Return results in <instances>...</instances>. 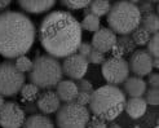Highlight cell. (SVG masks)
<instances>
[{"label": "cell", "instance_id": "cell-21", "mask_svg": "<svg viewBox=\"0 0 159 128\" xmlns=\"http://www.w3.org/2000/svg\"><path fill=\"white\" fill-rule=\"evenodd\" d=\"M111 8L110 2H106V0H94V2H91L89 4V11L91 14L96 16V17H102V16H107L109 11Z\"/></svg>", "mask_w": 159, "mask_h": 128}, {"label": "cell", "instance_id": "cell-35", "mask_svg": "<svg viewBox=\"0 0 159 128\" xmlns=\"http://www.w3.org/2000/svg\"><path fill=\"white\" fill-rule=\"evenodd\" d=\"M148 82H146V85L149 84L150 88H158L159 87V74L157 73H150L148 75Z\"/></svg>", "mask_w": 159, "mask_h": 128}, {"label": "cell", "instance_id": "cell-38", "mask_svg": "<svg viewBox=\"0 0 159 128\" xmlns=\"http://www.w3.org/2000/svg\"><path fill=\"white\" fill-rule=\"evenodd\" d=\"M11 5L9 0H0V11H4L5 8H8Z\"/></svg>", "mask_w": 159, "mask_h": 128}, {"label": "cell", "instance_id": "cell-33", "mask_svg": "<svg viewBox=\"0 0 159 128\" xmlns=\"http://www.w3.org/2000/svg\"><path fill=\"white\" fill-rule=\"evenodd\" d=\"M92 45H91V43H80V45H79V48H78V54H80L82 57H84V58H88V56L91 54V52H92Z\"/></svg>", "mask_w": 159, "mask_h": 128}, {"label": "cell", "instance_id": "cell-39", "mask_svg": "<svg viewBox=\"0 0 159 128\" xmlns=\"http://www.w3.org/2000/svg\"><path fill=\"white\" fill-rule=\"evenodd\" d=\"M153 69H159V58H153Z\"/></svg>", "mask_w": 159, "mask_h": 128}, {"label": "cell", "instance_id": "cell-14", "mask_svg": "<svg viewBox=\"0 0 159 128\" xmlns=\"http://www.w3.org/2000/svg\"><path fill=\"white\" fill-rule=\"evenodd\" d=\"M56 2L54 0H20L18 5L21 7V9H23L27 13H33V14H40L51 11L54 7Z\"/></svg>", "mask_w": 159, "mask_h": 128}, {"label": "cell", "instance_id": "cell-40", "mask_svg": "<svg viewBox=\"0 0 159 128\" xmlns=\"http://www.w3.org/2000/svg\"><path fill=\"white\" fill-rule=\"evenodd\" d=\"M107 128H122L120 126H119L118 123H114V122H111L109 126H107Z\"/></svg>", "mask_w": 159, "mask_h": 128}, {"label": "cell", "instance_id": "cell-20", "mask_svg": "<svg viewBox=\"0 0 159 128\" xmlns=\"http://www.w3.org/2000/svg\"><path fill=\"white\" fill-rule=\"evenodd\" d=\"M40 94V89L33 83L23 84L21 88V96H22V102H35Z\"/></svg>", "mask_w": 159, "mask_h": 128}, {"label": "cell", "instance_id": "cell-19", "mask_svg": "<svg viewBox=\"0 0 159 128\" xmlns=\"http://www.w3.org/2000/svg\"><path fill=\"white\" fill-rule=\"evenodd\" d=\"M140 27L146 30L149 34H157L159 31V17L157 13H148L141 14Z\"/></svg>", "mask_w": 159, "mask_h": 128}, {"label": "cell", "instance_id": "cell-7", "mask_svg": "<svg viewBox=\"0 0 159 128\" xmlns=\"http://www.w3.org/2000/svg\"><path fill=\"white\" fill-rule=\"evenodd\" d=\"M25 74L16 69L13 61L5 60L0 62V96H16L21 92V88L25 84Z\"/></svg>", "mask_w": 159, "mask_h": 128}, {"label": "cell", "instance_id": "cell-24", "mask_svg": "<svg viewBox=\"0 0 159 128\" xmlns=\"http://www.w3.org/2000/svg\"><path fill=\"white\" fill-rule=\"evenodd\" d=\"M116 44L119 47H122V49L124 51L125 54L128 53H133L134 51H136V44L133 43L131 35H119L116 36Z\"/></svg>", "mask_w": 159, "mask_h": 128}, {"label": "cell", "instance_id": "cell-8", "mask_svg": "<svg viewBox=\"0 0 159 128\" xmlns=\"http://www.w3.org/2000/svg\"><path fill=\"white\" fill-rule=\"evenodd\" d=\"M101 70L107 84L115 87L124 83L127 78L129 76L128 61H125L124 58H114V57L106 58L105 62L102 63Z\"/></svg>", "mask_w": 159, "mask_h": 128}, {"label": "cell", "instance_id": "cell-22", "mask_svg": "<svg viewBox=\"0 0 159 128\" xmlns=\"http://www.w3.org/2000/svg\"><path fill=\"white\" fill-rule=\"evenodd\" d=\"M80 27H82V30L96 33V31L100 30V27H101V21L98 17H96V16H93V14L84 16L83 21L80 22Z\"/></svg>", "mask_w": 159, "mask_h": 128}, {"label": "cell", "instance_id": "cell-11", "mask_svg": "<svg viewBox=\"0 0 159 128\" xmlns=\"http://www.w3.org/2000/svg\"><path fill=\"white\" fill-rule=\"evenodd\" d=\"M129 71L139 76H148L153 70V57L146 49H136L129 57Z\"/></svg>", "mask_w": 159, "mask_h": 128}, {"label": "cell", "instance_id": "cell-9", "mask_svg": "<svg viewBox=\"0 0 159 128\" xmlns=\"http://www.w3.org/2000/svg\"><path fill=\"white\" fill-rule=\"evenodd\" d=\"M26 115L22 106L14 101H5L0 110V126L3 128H22Z\"/></svg>", "mask_w": 159, "mask_h": 128}, {"label": "cell", "instance_id": "cell-3", "mask_svg": "<svg viewBox=\"0 0 159 128\" xmlns=\"http://www.w3.org/2000/svg\"><path fill=\"white\" fill-rule=\"evenodd\" d=\"M124 92L115 85H102L91 94L89 111L105 122H114L124 111L125 105Z\"/></svg>", "mask_w": 159, "mask_h": 128}, {"label": "cell", "instance_id": "cell-5", "mask_svg": "<svg viewBox=\"0 0 159 128\" xmlns=\"http://www.w3.org/2000/svg\"><path fill=\"white\" fill-rule=\"evenodd\" d=\"M62 66L57 58L49 54H42L33 61V69L27 79L39 89L52 91L62 80Z\"/></svg>", "mask_w": 159, "mask_h": 128}, {"label": "cell", "instance_id": "cell-43", "mask_svg": "<svg viewBox=\"0 0 159 128\" xmlns=\"http://www.w3.org/2000/svg\"><path fill=\"white\" fill-rule=\"evenodd\" d=\"M154 128H159V127H154Z\"/></svg>", "mask_w": 159, "mask_h": 128}, {"label": "cell", "instance_id": "cell-42", "mask_svg": "<svg viewBox=\"0 0 159 128\" xmlns=\"http://www.w3.org/2000/svg\"><path fill=\"white\" fill-rule=\"evenodd\" d=\"M132 128H141V127H132Z\"/></svg>", "mask_w": 159, "mask_h": 128}, {"label": "cell", "instance_id": "cell-29", "mask_svg": "<svg viewBox=\"0 0 159 128\" xmlns=\"http://www.w3.org/2000/svg\"><path fill=\"white\" fill-rule=\"evenodd\" d=\"M105 60H106L105 54L96 51V49H92L91 54L88 56V58H87L88 63H94V65H102V63L105 62Z\"/></svg>", "mask_w": 159, "mask_h": 128}, {"label": "cell", "instance_id": "cell-30", "mask_svg": "<svg viewBox=\"0 0 159 128\" xmlns=\"http://www.w3.org/2000/svg\"><path fill=\"white\" fill-rule=\"evenodd\" d=\"M75 84H76V87H78V91H79V92H87V93L92 94L93 91H94L92 83H91L89 80H87V79H79V80H76Z\"/></svg>", "mask_w": 159, "mask_h": 128}, {"label": "cell", "instance_id": "cell-37", "mask_svg": "<svg viewBox=\"0 0 159 128\" xmlns=\"http://www.w3.org/2000/svg\"><path fill=\"white\" fill-rule=\"evenodd\" d=\"M25 103V106H23V111H25V114L26 113H30L31 115H34L36 114V111H38V106H36V102H23Z\"/></svg>", "mask_w": 159, "mask_h": 128}, {"label": "cell", "instance_id": "cell-34", "mask_svg": "<svg viewBox=\"0 0 159 128\" xmlns=\"http://www.w3.org/2000/svg\"><path fill=\"white\" fill-rule=\"evenodd\" d=\"M139 11L141 14H148V13H154V5L152 2H144L140 3V5H137Z\"/></svg>", "mask_w": 159, "mask_h": 128}, {"label": "cell", "instance_id": "cell-31", "mask_svg": "<svg viewBox=\"0 0 159 128\" xmlns=\"http://www.w3.org/2000/svg\"><path fill=\"white\" fill-rule=\"evenodd\" d=\"M87 128H107V122L93 115L89 118V122L87 124Z\"/></svg>", "mask_w": 159, "mask_h": 128}, {"label": "cell", "instance_id": "cell-12", "mask_svg": "<svg viewBox=\"0 0 159 128\" xmlns=\"http://www.w3.org/2000/svg\"><path fill=\"white\" fill-rule=\"evenodd\" d=\"M116 44V35L109 27H100L92 36V48L101 53H107Z\"/></svg>", "mask_w": 159, "mask_h": 128}, {"label": "cell", "instance_id": "cell-2", "mask_svg": "<svg viewBox=\"0 0 159 128\" xmlns=\"http://www.w3.org/2000/svg\"><path fill=\"white\" fill-rule=\"evenodd\" d=\"M36 36L33 21L20 12L7 11L0 13V56L16 60L26 56Z\"/></svg>", "mask_w": 159, "mask_h": 128}, {"label": "cell", "instance_id": "cell-26", "mask_svg": "<svg viewBox=\"0 0 159 128\" xmlns=\"http://www.w3.org/2000/svg\"><path fill=\"white\" fill-rule=\"evenodd\" d=\"M148 45V52L153 58H159V33L153 34L150 38Z\"/></svg>", "mask_w": 159, "mask_h": 128}, {"label": "cell", "instance_id": "cell-25", "mask_svg": "<svg viewBox=\"0 0 159 128\" xmlns=\"http://www.w3.org/2000/svg\"><path fill=\"white\" fill-rule=\"evenodd\" d=\"M14 66L22 74L30 73L31 69H33V61H31L27 56H20V57L14 60Z\"/></svg>", "mask_w": 159, "mask_h": 128}, {"label": "cell", "instance_id": "cell-28", "mask_svg": "<svg viewBox=\"0 0 159 128\" xmlns=\"http://www.w3.org/2000/svg\"><path fill=\"white\" fill-rule=\"evenodd\" d=\"M148 105L157 106L159 103V88H149L145 92V98Z\"/></svg>", "mask_w": 159, "mask_h": 128}, {"label": "cell", "instance_id": "cell-32", "mask_svg": "<svg viewBox=\"0 0 159 128\" xmlns=\"http://www.w3.org/2000/svg\"><path fill=\"white\" fill-rule=\"evenodd\" d=\"M89 101H91V94L87 92H78L76 97L74 100L75 103H78V105H80V106H85V107H87V105H89Z\"/></svg>", "mask_w": 159, "mask_h": 128}, {"label": "cell", "instance_id": "cell-23", "mask_svg": "<svg viewBox=\"0 0 159 128\" xmlns=\"http://www.w3.org/2000/svg\"><path fill=\"white\" fill-rule=\"evenodd\" d=\"M131 38L133 43L136 44V47H142V45H146L150 40V38H152V34H149L146 30H144L142 27H137L136 30L133 31V33L131 34Z\"/></svg>", "mask_w": 159, "mask_h": 128}, {"label": "cell", "instance_id": "cell-18", "mask_svg": "<svg viewBox=\"0 0 159 128\" xmlns=\"http://www.w3.org/2000/svg\"><path fill=\"white\" fill-rule=\"evenodd\" d=\"M22 128H54L52 119L43 114H34L26 118Z\"/></svg>", "mask_w": 159, "mask_h": 128}, {"label": "cell", "instance_id": "cell-15", "mask_svg": "<svg viewBox=\"0 0 159 128\" xmlns=\"http://www.w3.org/2000/svg\"><path fill=\"white\" fill-rule=\"evenodd\" d=\"M146 82L139 76H128L127 80L123 83L124 94L127 93L131 98L142 97L146 92Z\"/></svg>", "mask_w": 159, "mask_h": 128}, {"label": "cell", "instance_id": "cell-27", "mask_svg": "<svg viewBox=\"0 0 159 128\" xmlns=\"http://www.w3.org/2000/svg\"><path fill=\"white\" fill-rule=\"evenodd\" d=\"M61 4L63 7H66L67 9H71V11H78V9H84V8L89 7L91 2L89 0H62Z\"/></svg>", "mask_w": 159, "mask_h": 128}, {"label": "cell", "instance_id": "cell-4", "mask_svg": "<svg viewBox=\"0 0 159 128\" xmlns=\"http://www.w3.org/2000/svg\"><path fill=\"white\" fill-rule=\"evenodd\" d=\"M106 21L115 35H131L140 26L141 13L136 3L122 0L111 5Z\"/></svg>", "mask_w": 159, "mask_h": 128}, {"label": "cell", "instance_id": "cell-16", "mask_svg": "<svg viewBox=\"0 0 159 128\" xmlns=\"http://www.w3.org/2000/svg\"><path fill=\"white\" fill-rule=\"evenodd\" d=\"M78 87L74 80H61L57 87H56V93H57L60 101L63 103L74 102L76 94H78Z\"/></svg>", "mask_w": 159, "mask_h": 128}, {"label": "cell", "instance_id": "cell-1", "mask_svg": "<svg viewBox=\"0 0 159 128\" xmlns=\"http://www.w3.org/2000/svg\"><path fill=\"white\" fill-rule=\"evenodd\" d=\"M82 27L70 12L54 11L43 18L38 36L47 54L54 58H66L78 52L82 43Z\"/></svg>", "mask_w": 159, "mask_h": 128}, {"label": "cell", "instance_id": "cell-17", "mask_svg": "<svg viewBox=\"0 0 159 128\" xmlns=\"http://www.w3.org/2000/svg\"><path fill=\"white\" fill-rule=\"evenodd\" d=\"M148 110V103L142 97L128 98L125 101L124 111L131 119H140L145 115Z\"/></svg>", "mask_w": 159, "mask_h": 128}, {"label": "cell", "instance_id": "cell-10", "mask_svg": "<svg viewBox=\"0 0 159 128\" xmlns=\"http://www.w3.org/2000/svg\"><path fill=\"white\" fill-rule=\"evenodd\" d=\"M88 61L87 58L82 57L80 54L74 53L69 57L63 58V62L61 63L62 66V74L70 78V80H79L83 79L84 75L88 71Z\"/></svg>", "mask_w": 159, "mask_h": 128}, {"label": "cell", "instance_id": "cell-41", "mask_svg": "<svg viewBox=\"0 0 159 128\" xmlns=\"http://www.w3.org/2000/svg\"><path fill=\"white\" fill-rule=\"evenodd\" d=\"M4 103H5V100H4V97H3V96H0V110L3 109Z\"/></svg>", "mask_w": 159, "mask_h": 128}, {"label": "cell", "instance_id": "cell-6", "mask_svg": "<svg viewBox=\"0 0 159 128\" xmlns=\"http://www.w3.org/2000/svg\"><path fill=\"white\" fill-rule=\"evenodd\" d=\"M89 110L75 102L63 103L57 110L56 122L58 128H87L89 122Z\"/></svg>", "mask_w": 159, "mask_h": 128}, {"label": "cell", "instance_id": "cell-36", "mask_svg": "<svg viewBox=\"0 0 159 128\" xmlns=\"http://www.w3.org/2000/svg\"><path fill=\"white\" fill-rule=\"evenodd\" d=\"M110 53H111V57H114V58H123L124 54H125L124 51L122 49V47H119L118 44H115L113 48H111Z\"/></svg>", "mask_w": 159, "mask_h": 128}, {"label": "cell", "instance_id": "cell-13", "mask_svg": "<svg viewBox=\"0 0 159 128\" xmlns=\"http://www.w3.org/2000/svg\"><path fill=\"white\" fill-rule=\"evenodd\" d=\"M36 106L38 110L43 113V115H48L57 113V110L61 107V101L54 91H44L39 94L36 100Z\"/></svg>", "mask_w": 159, "mask_h": 128}]
</instances>
